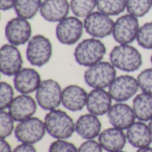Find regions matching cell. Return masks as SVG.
Here are the masks:
<instances>
[{"instance_id": "10", "label": "cell", "mask_w": 152, "mask_h": 152, "mask_svg": "<svg viewBox=\"0 0 152 152\" xmlns=\"http://www.w3.org/2000/svg\"><path fill=\"white\" fill-rule=\"evenodd\" d=\"M84 28L86 32L94 38H104L112 36L115 20L100 11H94L84 19Z\"/></svg>"}, {"instance_id": "16", "label": "cell", "mask_w": 152, "mask_h": 152, "mask_svg": "<svg viewBox=\"0 0 152 152\" xmlns=\"http://www.w3.org/2000/svg\"><path fill=\"white\" fill-rule=\"evenodd\" d=\"M110 125L114 127L126 130L135 122V115L131 106L125 102L113 104L107 113Z\"/></svg>"}, {"instance_id": "14", "label": "cell", "mask_w": 152, "mask_h": 152, "mask_svg": "<svg viewBox=\"0 0 152 152\" xmlns=\"http://www.w3.org/2000/svg\"><path fill=\"white\" fill-rule=\"evenodd\" d=\"M37 101L29 94L15 96L8 107V112L16 122H20L34 116L37 109Z\"/></svg>"}, {"instance_id": "11", "label": "cell", "mask_w": 152, "mask_h": 152, "mask_svg": "<svg viewBox=\"0 0 152 152\" xmlns=\"http://www.w3.org/2000/svg\"><path fill=\"white\" fill-rule=\"evenodd\" d=\"M4 36L9 44L20 46L32 37V27L29 20L16 16L9 20L4 27Z\"/></svg>"}, {"instance_id": "25", "label": "cell", "mask_w": 152, "mask_h": 152, "mask_svg": "<svg viewBox=\"0 0 152 152\" xmlns=\"http://www.w3.org/2000/svg\"><path fill=\"white\" fill-rule=\"evenodd\" d=\"M97 9L109 16H118L126 10V0H97Z\"/></svg>"}, {"instance_id": "8", "label": "cell", "mask_w": 152, "mask_h": 152, "mask_svg": "<svg viewBox=\"0 0 152 152\" xmlns=\"http://www.w3.org/2000/svg\"><path fill=\"white\" fill-rule=\"evenodd\" d=\"M84 30V21L80 18L75 15L68 16L57 23L55 36L61 44L72 45L78 43L83 36Z\"/></svg>"}, {"instance_id": "5", "label": "cell", "mask_w": 152, "mask_h": 152, "mask_svg": "<svg viewBox=\"0 0 152 152\" xmlns=\"http://www.w3.org/2000/svg\"><path fill=\"white\" fill-rule=\"evenodd\" d=\"M52 56L53 45L50 39L42 34L32 36L26 47V58L28 63L35 67H43L50 61Z\"/></svg>"}, {"instance_id": "15", "label": "cell", "mask_w": 152, "mask_h": 152, "mask_svg": "<svg viewBox=\"0 0 152 152\" xmlns=\"http://www.w3.org/2000/svg\"><path fill=\"white\" fill-rule=\"evenodd\" d=\"M41 82V76L34 68H22L13 77V86L21 94H30L36 92Z\"/></svg>"}, {"instance_id": "18", "label": "cell", "mask_w": 152, "mask_h": 152, "mask_svg": "<svg viewBox=\"0 0 152 152\" xmlns=\"http://www.w3.org/2000/svg\"><path fill=\"white\" fill-rule=\"evenodd\" d=\"M70 5L68 0H43L39 13L49 22H60L69 16Z\"/></svg>"}, {"instance_id": "2", "label": "cell", "mask_w": 152, "mask_h": 152, "mask_svg": "<svg viewBox=\"0 0 152 152\" xmlns=\"http://www.w3.org/2000/svg\"><path fill=\"white\" fill-rule=\"evenodd\" d=\"M44 122L46 133L56 140H67L76 132V123L69 114L61 110L48 111Z\"/></svg>"}, {"instance_id": "32", "label": "cell", "mask_w": 152, "mask_h": 152, "mask_svg": "<svg viewBox=\"0 0 152 152\" xmlns=\"http://www.w3.org/2000/svg\"><path fill=\"white\" fill-rule=\"evenodd\" d=\"M48 152H78V149L66 140H56L49 146Z\"/></svg>"}, {"instance_id": "23", "label": "cell", "mask_w": 152, "mask_h": 152, "mask_svg": "<svg viewBox=\"0 0 152 152\" xmlns=\"http://www.w3.org/2000/svg\"><path fill=\"white\" fill-rule=\"evenodd\" d=\"M132 108L139 121H150L152 118V94L146 93L137 94L133 100Z\"/></svg>"}, {"instance_id": "40", "label": "cell", "mask_w": 152, "mask_h": 152, "mask_svg": "<svg viewBox=\"0 0 152 152\" xmlns=\"http://www.w3.org/2000/svg\"><path fill=\"white\" fill-rule=\"evenodd\" d=\"M115 152H125V151H115Z\"/></svg>"}, {"instance_id": "13", "label": "cell", "mask_w": 152, "mask_h": 152, "mask_svg": "<svg viewBox=\"0 0 152 152\" xmlns=\"http://www.w3.org/2000/svg\"><path fill=\"white\" fill-rule=\"evenodd\" d=\"M22 55L18 46L5 44L0 48V70L4 76L14 77L23 67Z\"/></svg>"}, {"instance_id": "27", "label": "cell", "mask_w": 152, "mask_h": 152, "mask_svg": "<svg viewBox=\"0 0 152 152\" xmlns=\"http://www.w3.org/2000/svg\"><path fill=\"white\" fill-rule=\"evenodd\" d=\"M151 8L152 0H126L127 12L137 18L145 16Z\"/></svg>"}, {"instance_id": "35", "label": "cell", "mask_w": 152, "mask_h": 152, "mask_svg": "<svg viewBox=\"0 0 152 152\" xmlns=\"http://www.w3.org/2000/svg\"><path fill=\"white\" fill-rule=\"evenodd\" d=\"M16 0H0V9L1 11H9L14 8Z\"/></svg>"}, {"instance_id": "39", "label": "cell", "mask_w": 152, "mask_h": 152, "mask_svg": "<svg viewBox=\"0 0 152 152\" xmlns=\"http://www.w3.org/2000/svg\"><path fill=\"white\" fill-rule=\"evenodd\" d=\"M151 65H152V53H151Z\"/></svg>"}, {"instance_id": "22", "label": "cell", "mask_w": 152, "mask_h": 152, "mask_svg": "<svg viewBox=\"0 0 152 152\" xmlns=\"http://www.w3.org/2000/svg\"><path fill=\"white\" fill-rule=\"evenodd\" d=\"M102 132V123L98 116L88 113L80 116L76 122V133L85 140H94Z\"/></svg>"}, {"instance_id": "21", "label": "cell", "mask_w": 152, "mask_h": 152, "mask_svg": "<svg viewBox=\"0 0 152 152\" xmlns=\"http://www.w3.org/2000/svg\"><path fill=\"white\" fill-rule=\"evenodd\" d=\"M126 139L130 145L141 149L149 147L152 143V133L149 125L143 121L134 122L126 129Z\"/></svg>"}, {"instance_id": "24", "label": "cell", "mask_w": 152, "mask_h": 152, "mask_svg": "<svg viewBox=\"0 0 152 152\" xmlns=\"http://www.w3.org/2000/svg\"><path fill=\"white\" fill-rule=\"evenodd\" d=\"M43 0H16L14 12L17 16L30 20L40 11Z\"/></svg>"}, {"instance_id": "37", "label": "cell", "mask_w": 152, "mask_h": 152, "mask_svg": "<svg viewBox=\"0 0 152 152\" xmlns=\"http://www.w3.org/2000/svg\"><path fill=\"white\" fill-rule=\"evenodd\" d=\"M136 152H152V148H151L150 146L149 147L141 148V149H138V151Z\"/></svg>"}, {"instance_id": "33", "label": "cell", "mask_w": 152, "mask_h": 152, "mask_svg": "<svg viewBox=\"0 0 152 152\" xmlns=\"http://www.w3.org/2000/svg\"><path fill=\"white\" fill-rule=\"evenodd\" d=\"M102 147L99 142L94 140H86L78 148V152H102Z\"/></svg>"}, {"instance_id": "31", "label": "cell", "mask_w": 152, "mask_h": 152, "mask_svg": "<svg viewBox=\"0 0 152 152\" xmlns=\"http://www.w3.org/2000/svg\"><path fill=\"white\" fill-rule=\"evenodd\" d=\"M136 78L140 90L142 93L152 94V68L143 69Z\"/></svg>"}, {"instance_id": "19", "label": "cell", "mask_w": 152, "mask_h": 152, "mask_svg": "<svg viewBox=\"0 0 152 152\" xmlns=\"http://www.w3.org/2000/svg\"><path fill=\"white\" fill-rule=\"evenodd\" d=\"M112 101L109 91L105 89H93L88 93L86 109L89 113L95 116L107 114L112 106Z\"/></svg>"}, {"instance_id": "17", "label": "cell", "mask_w": 152, "mask_h": 152, "mask_svg": "<svg viewBox=\"0 0 152 152\" xmlns=\"http://www.w3.org/2000/svg\"><path fill=\"white\" fill-rule=\"evenodd\" d=\"M88 93L80 86L69 85L62 90L61 104L69 111L77 112L86 106Z\"/></svg>"}, {"instance_id": "29", "label": "cell", "mask_w": 152, "mask_h": 152, "mask_svg": "<svg viewBox=\"0 0 152 152\" xmlns=\"http://www.w3.org/2000/svg\"><path fill=\"white\" fill-rule=\"evenodd\" d=\"M14 119L10 113L5 110L0 112V137L5 139L9 137L14 130Z\"/></svg>"}, {"instance_id": "34", "label": "cell", "mask_w": 152, "mask_h": 152, "mask_svg": "<svg viewBox=\"0 0 152 152\" xmlns=\"http://www.w3.org/2000/svg\"><path fill=\"white\" fill-rule=\"evenodd\" d=\"M12 152H37V150L33 144L20 143L12 151Z\"/></svg>"}, {"instance_id": "6", "label": "cell", "mask_w": 152, "mask_h": 152, "mask_svg": "<svg viewBox=\"0 0 152 152\" xmlns=\"http://www.w3.org/2000/svg\"><path fill=\"white\" fill-rule=\"evenodd\" d=\"M62 90L56 80L44 79L36 91V101L44 110H56L61 104Z\"/></svg>"}, {"instance_id": "3", "label": "cell", "mask_w": 152, "mask_h": 152, "mask_svg": "<svg viewBox=\"0 0 152 152\" xmlns=\"http://www.w3.org/2000/svg\"><path fill=\"white\" fill-rule=\"evenodd\" d=\"M107 49L104 43L94 37H89L78 42L74 50L76 62L83 67H90L102 61Z\"/></svg>"}, {"instance_id": "7", "label": "cell", "mask_w": 152, "mask_h": 152, "mask_svg": "<svg viewBox=\"0 0 152 152\" xmlns=\"http://www.w3.org/2000/svg\"><path fill=\"white\" fill-rule=\"evenodd\" d=\"M140 27L139 18L128 12L122 14L115 20L112 37L118 45H131L137 39Z\"/></svg>"}, {"instance_id": "30", "label": "cell", "mask_w": 152, "mask_h": 152, "mask_svg": "<svg viewBox=\"0 0 152 152\" xmlns=\"http://www.w3.org/2000/svg\"><path fill=\"white\" fill-rule=\"evenodd\" d=\"M13 99V87L9 83L2 81L0 83V110H4L5 109H8Z\"/></svg>"}, {"instance_id": "20", "label": "cell", "mask_w": 152, "mask_h": 152, "mask_svg": "<svg viewBox=\"0 0 152 152\" xmlns=\"http://www.w3.org/2000/svg\"><path fill=\"white\" fill-rule=\"evenodd\" d=\"M98 142L106 151L115 152L122 151L125 148L127 139L124 130L112 126L101 132Z\"/></svg>"}, {"instance_id": "9", "label": "cell", "mask_w": 152, "mask_h": 152, "mask_svg": "<svg viewBox=\"0 0 152 152\" xmlns=\"http://www.w3.org/2000/svg\"><path fill=\"white\" fill-rule=\"evenodd\" d=\"M46 133L45 122L38 118L31 117L19 122L14 129L15 138L20 143L35 144L40 142Z\"/></svg>"}, {"instance_id": "28", "label": "cell", "mask_w": 152, "mask_h": 152, "mask_svg": "<svg viewBox=\"0 0 152 152\" xmlns=\"http://www.w3.org/2000/svg\"><path fill=\"white\" fill-rule=\"evenodd\" d=\"M136 41L141 47L152 50V21L146 22L140 27Z\"/></svg>"}, {"instance_id": "4", "label": "cell", "mask_w": 152, "mask_h": 152, "mask_svg": "<svg viewBox=\"0 0 152 152\" xmlns=\"http://www.w3.org/2000/svg\"><path fill=\"white\" fill-rule=\"evenodd\" d=\"M117 77V69L110 61H102L88 67L84 73L85 83L93 89L109 88Z\"/></svg>"}, {"instance_id": "26", "label": "cell", "mask_w": 152, "mask_h": 152, "mask_svg": "<svg viewBox=\"0 0 152 152\" xmlns=\"http://www.w3.org/2000/svg\"><path fill=\"white\" fill-rule=\"evenodd\" d=\"M69 5L73 15L85 19L97 8V0H70Z\"/></svg>"}, {"instance_id": "1", "label": "cell", "mask_w": 152, "mask_h": 152, "mask_svg": "<svg viewBox=\"0 0 152 152\" xmlns=\"http://www.w3.org/2000/svg\"><path fill=\"white\" fill-rule=\"evenodd\" d=\"M110 61L121 71L131 73L138 70L143 63L142 55L132 45H118L110 53Z\"/></svg>"}, {"instance_id": "36", "label": "cell", "mask_w": 152, "mask_h": 152, "mask_svg": "<svg viewBox=\"0 0 152 152\" xmlns=\"http://www.w3.org/2000/svg\"><path fill=\"white\" fill-rule=\"evenodd\" d=\"M0 152H12L10 144L5 141V139H1V142H0Z\"/></svg>"}, {"instance_id": "38", "label": "cell", "mask_w": 152, "mask_h": 152, "mask_svg": "<svg viewBox=\"0 0 152 152\" xmlns=\"http://www.w3.org/2000/svg\"><path fill=\"white\" fill-rule=\"evenodd\" d=\"M149 126H150V128H151V131L152 133V118L150 120V123H149Z\"/></svg>"}, {"instance_id": "12", "label": "cell", "mask_w": 152, "mask_h": 152, "mask_svg": "<svg viewBox=\"0 0 152 152\" xmlns=\"http://www.w3.org/2000/svg\"><path fill=\"white\" fill-rule=\"evenodd\" d=\"M140 89L137 78L128 75L117 76L109 87L111 98L117 102H125L134 97Z\"/></svg>"}]
</instances>
